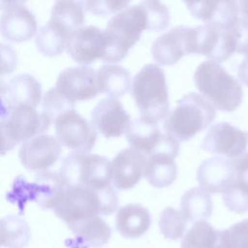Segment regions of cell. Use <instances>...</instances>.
Listing matches in <instances>:
<instances>
[{
	"mask_svg": "<svg viewBox=\"0 0 248 248\" xmlns=\"http://www.w3.org/2000/svg\"><path fill=\"white\" fill-rule=\"evenodd\" d=\"M118 195L113 186L95 189L82 185H66L55 215L67 226L100 215H109L118 208Z\"/></svg>",
	"mask_w": 248,
	"mask_h": 248,
	"instance_id": "cell-1",
	"label": "cell"
},
{
	"mask_svg": "<svg viewBox=\"0 0 248 248\" xmlns=\"http://www.w3.org/2000/svg\"><path fill=\"white\" fill-rule=\"evenodd\" d=\"M144 30H149V20L142 2L117 13L104 30L106 44L101 60L110 64L123 60Z\"/></svg>",
	"mask_w": 248,
	"mask_h": 248,
	"instance_id": "cell-2",
	"label": "cell"
},
{
	"mask_svg": "<svg viewBox=\"0 0 248 248\" xmlns=\"http://www.w3.org/2000/svg\"><path fill=\"white\" fill-rule=\"evenodd\" d=\"M194 81L204 99L219 110L234 111L242 102L243 90L239 81L217 62H202L195 71Z\"/></svg>",
	"mask_w": 248,
	"mask_h": 248,
	"instance_id": "cell-3",
	"label": "cell"
},
{
	"mask_svg": "<svg viewBox=\"0 0 248 248\" xmlns=\"http://www.w3.org/2000/svg\"><path fill=\"white\" fill-rule=\"evenodd\" d=\"M215 118V108L202 95L189 92L167 114L163 128L167 134L183 142L204 130Z\"/></svg>",
	"mask_w": 248,
	"mask_h": 248,
	"instance_id": "cell-4",
	"label": "cell"
},
{
	"mask_svg": "<svg viewBox=\"0 0 248 248\" xmlns=\"http://www.w3.org/2000/svg\"><path fill=\"white\" fill-rule=\"evenodd\" d=\"M132 97L140 117L157 123L169 111V92L166 75L157 64L144 65L132 82Z\"/></svg>",
	"mask_w": 248,
	"mask_h": 248,
	"instance_id": "cell-5",
	"label": "cell"
},
{
	"mask_svg": "<svg viewBox=\"0 0 248 248\" xmlns=\"http://www.w3.org/2000/svg\"><path fill=\"white\" fill-rule=\"evenodd\" d=\"M58 173L66 185L95 189L112 186L110 161L98 154L72 152L63 159Z\"/></svg>",
	"mask_w": 248,
	"mask_h": 248,
	"instance_id": "cell-6",
	"label": "cell"
},
{
	"mask_svg": "<svg viewBox=\"0 0 248 248\" xmlns=\"http://www.w3.org/2000/svg\"><path fill=\"white\" fill-rule=\"evenodd\" d=\"M187 54H202L214 62H224L235 52L234 36L231 28L210 23L187 27Z\"/></svg>",
	"mask_w": 248,
	"mask_h": 248,
	"instance_id": "cell-7",
	"label": "cell"
},
{
	"mask_svg": "<svg viewBox=\"0 0 248 248\" xmlns=\"http://www.w3.org/2000/svg\"><path fill=\"white\" fill-rule=\"evenodd\" d=\"M202 148L228 159L236 170H248V132L229 122L214 124L204 136Z\"/></svg>",
	"mask_w": 248,
	"mask_h": 248,
	"instance_id": "cell-8",
	"label": "cell"
},
{
	"mask_svg": "<svg viewBox=\"0 0 248 248\" xmlns=\"http://www.w3.org/2000/svg\"><path fill=\"white\" fill-rule=\"evenodd\" d=\"M125 135L130 148L144 157L154 153H167L174 158L178 155V140L167 133H162L156 123L142 117L130 122Z\"/></svg>",
	"mask_w": 248,
	"mask_h": 248,
	"instance_id": "cell-9",
	"label": "cell"
},
{
	"mask_svg": "<svg viewBox=\"0 0 248 248\" xmlns=\"http://www.w3.org/2000/svg\"><path fill=\"white\" fill-rule=\"evenodd\" d=\"M54 128L60 144L78 153H89L97 140V130L75 108L66 110L55 118Z\"/></svg>",
	"mask_w": 248,
	"mask_h": 248,
	"instance_id": "cell-10",
	"label": "cell"
},
{
	"mask_svg": "<svg viewBox=\"0 0 248 248\" xmlns=\"http://www.w3.org/2000/svg\"><path fill=\"white\" fill-rule=\"evenodd\" d=\"M0 16V33L4 39L13 43L30 40L38 30L34 14L23 2H4Z\"/></svg>",
	"mask_w": 248,
	"mask_h": 248,
	"instance_id": "cell-11",
	"label": "cell"
},
{
	"mask_svg": "<svg viewBox=\"0 0 248 248\" xmlns=\"http://www.w3.org/2000/svg\"><path fill=\"white\" fill-rule=\"evenodd\" d=\"M61 144L56 137L41 134L24 141L18 151L22 166L33 171H46L61 155Z\"/></svg>",
	"mask_w": 248,
	"mask_h": 248,
	"instance_id": "cell-12",
	"label": "cell"
},
{
	"mask_svg": "<svg viewBox=\"0 0 248 248\" xmlns=\"http://www.w3.org/2000/svg\"><path fill=\"white\" fill-rule=\"evenodd\" d=\"M55 88L73 104L91 100L99 94L96 72L87 66L70 67L63 70L58 76Z\"/></svg>",
	"mask_w": 248,
	"mask_h": 248,
	"instance_id": "cell-13",
	"label": "cell"
},
{
	"mask_svg": "<svg viewBox=\"0 0 248 248\" xmlns=\"http://www.w3.org/2000/svg\"><path fill=\"white\" fill-rule=\"evenodd\" d=\"M15 181L16 188L23 190V201L31 200L44 208H54L58 203L65 188V183L59 173L42 171L34 177L33 182L28 183L24 178L17 177Z\"/></svg>",
	"mask_w": 248,
	"mask_h": 248,
	"instance_id": "cell-14",
	"label": "cell"
},
{
	"mask_svg": "<svg viewBox=\"0 0 248 248\" xmlns=\"http://www.w3.org/2000/svg\"><path fill=\"white\" fill-rule=\"evenodd\" d=\"M105 31L97 26L86 25L75 31L68 39V54L82 66L102 59L105 50Z\"/></svg>",
	"mask_w": 248,
	"mask_h": 248,
	"instance_id": "cell-15",
	"label": "cell"
},
{
	"mask_svg": "<svg viewBox=\"0 0 248 248\" xmlns=\"http://www.w3.org/2000/svg\"><path fill=\"white\" fill-rule=\"evenodd\" d=\"M91 117L96 130L107 139L123 135L131 122L130 114L114 98L102 99L93 108Z\"/></svg>",
	"mask_w": 248,
	"mask_h": 248,
	"instance_id": "cell-16",
	"label": "cell"
},
{
	"mask_svg": "<svg viewBox=\"0 0 248 248\" xmlns=\"http://www.w3.org/2000/svg\"><path fill=\"white\" fill-rule=\"evenodd\" d=\"M51 119L43 111L39 112L35 108L18 105L11 108L8 117V127L16 142L31 140L46 131Z\"/></svg>",
	"mask_w": 248,
	"mask_h": 248,
	"instance_id": "cell-17",
	"label": "cell"
},
{
	"mask_svg": "<svg viewBox=\"0 0 248 248\" xmlns=\"http://www.w3.org/2000/svg\"><path fill=\"white\" fill-rule=\"evenodd\" d=\"M145 157L132 148L118 152L110 161L111 181L118 190H128L136 186L143 175Z\"/></svg>",
	"mask_w": 248,
	"mask_h": 248,
	"instance_id": "cell-18",
	"label": "cell"
},
{
	"mask_svg": "<svg viewBox=\"0 0 248 248\" xmlns=\"http://www.w3.org/2000/svg\"><path fill=\"white\" fill-rule=\"evenodd\" d=\"M236 175L234 165L222 156L204 160L198 168L197 180L208 194L223 193Z\"/></svg>",
	"mask_w": 248,
	"mask_h": 248,
	"instance_id": "cell-19",
	"label": "cell"
},
{
	"mask_svg": "<svg viewBox=\"0 0 248 248\" xmlns=\"http://www.w3.org/2000/svg\"><path fill=\"white\" fill-rule=\"evenodd\" d=\"M191 15L206 23L231 28L238 17V4L235 1L185 2Z\"/></svg>",
	"mask_w": 248,
	"mask_h": 248,
	"instance_id": "cell-20",
	"label": "cell"
},
{
	"mask_svg": "<svg viewBox=\"0 0 248 248\" xmlns=\"http://www.w3.org/2000/svg\"><path fill=\"white\" fill-rule=\"evenodd\" d=\"M187 26L178 25L159 36L151 46L153 59L162 66H171L177 63L186 50Z\"/></svg>",
	"mask_w": 248,
	"mask_h": 248,
	"instance_id": "cell-21",
	"label": "cell"
},
{
	"mask_svg": "<svg viewBox=\"0 0 248 248\" xmlns=\"http://www.w3.org/2000/svg\"><path fill=\"white\" fill-rule=\"evenodd\" d=\"M151 226L149 210L139 203H129L120 207L115 217L117 232L126 238H139Z\"/></svg>",
	"mask_w": 248,
	"mask_h": 248,
	"instance_id": "cell-22",
	"label": "cell"
},
{
	"mask_svg": "<svg viewBox=\"0 0 248 248\" xmlns=\"http://www.w3.org/2000/svg\"><path fill=\"white\" fill-rule=\"evenodd\" d=\"M5 98L10 108L25 105L36 108L42 100V85L29 74L17 75L7 83Z\"/></svg>",
	"mask_w": 248,
	"mask_h": 248,
	"instance_id": "cell-23",
	"label": "cell"
},
{
	"mask_svg": "<svg viewBox=\"0 0 248 248\" xmlns=\"http://www.w3.org/2000/svg\"><path fill=\"white\" fill-rule=\"evenodd\" d=\"M96 83L99 93L117 99L128 92L131 75L126 68L120 65L106 64L96 72Z\"/></svg>",
	"mask_w": 248,
	"mask_h": 248,
	"instance_id": "cell-24",
	"label": "cell"
},
{
	"mask_svg": "<svg viewBox=\"0 0 248 248\" xmlns=\"http://www.w3.org/2000/svg\"><path fill=\"white\" fill-rule=\"evenodd\" d=\"M143 175L155 188L171 185L177 176V165L174 157L167 153H154L145 157Z\"/></svg>",
	"mask_w": 248,
	"mask_h": 248,
	"instance_id": "cell-25",
	"label": "cell"
},
{
	"mask_svg": "<svg viewBox=\"0 0 248 248\" xmlns=\"http://www.w3.org/2000/svg\"><path fill=\"white\" fill-rule=\"evenodd\" d=\"M212 210L211 197L201 187H193L181 197L180 212L187 222L205 221L210 218Z\"/></svg>",
	"mask_w": 248,
	"mask_h": 248,
	"instance_id": "cell-26",
	"label": "cell"
},
{
	"mask_svg": "<svg viewBox=\"0 0 248 248\" xmlns=\"http://www.w3.org/2000/svg\"><path fill=\"white\" fill-rule=\"evenodd\" d=\"M49 20L64 29L70 36L83 26L85 8L82 1H56Z\"/></svg>",
	"mask_w": 248,
	"mask_h": 248,
	"instance_id": "cell-27",
	"label": "cell"
},
{
	"mask_svg": "<svg viewBox=\"0 0 248 248\" xmlns=\"http://www.w3.org/2000/svg\"><path fill=\"white\" fill-rule=\"evenodd\" d=\"M68 228L93 248L106 245L111 236L110 227L101 216L69 225Z\"/></svg>",
	"mask_w": 248,
	"mask_h": 248,
	"instance_id": "cell-28",
	"label": "cell"
},
{
	"mask_svg": "<svg viewBox=\"0 0 248 248\" xmlns=\"http://www.w3.org/2000/svg\"><path fill=\"white\" fill-rule=\"evenodd\" d=\"M30 238V228L20 217L9 215L0 219V246L23 248Z\"/></svg>",
	"mask_w": 248,
	"mask_h": 248,
	"instance_id": "cell-29",
	"label": "cell"
},
{
	"mask_svg": "<svg viewBox=\"0 0 248 248\" xmlns=\"http://www.w3.org/2000/svg\"><path fill=\"white\" fill-rule=\"evenodd\" d=\"M70 35L51 20L44 25L36 37V46L45 56L52 57L61 54L66 48Z\"/></svg>",
	"mask_w": 248,
	"mask_h": 248,
	"instance_id": "cell-30",
	"label": "cell"
},
{
	"mask_svg": "<svg viewBox=\"0 0 248 248\" xmlns=\"http://www.w3.org/2000/svg\"><path fill=\"white\" fill-rule=\"evenodd\" d=\"M222 198L230 211L237 214L248 212V170H236L233 181L224 190Z\"/></svg>",
	"mask_w": 248,
	"mask_h": 248,
	"instance_id": "cell-31",
	"label": "cell"
},
{
	"mask_svg": "<svg viewBox=\"0 0 248 248\" xmlns=\"http://www.w3.org/2000/svg\"><path fill=\"white\" fill-rule=\"evenodd\" d=\"M219 231L206 221H199L183 236L181 248H215Z\"/></svg>",
	"mask_w": 248,
	"mask_h": 248,
	"instance_id": "cell-32",
	"label": "cell"
},
{
	"mask_svg": "<svg viewBox=\"0 0 248 248\" xmlns=\"http://www.w3.org/2000/svg\"><path fill=\"white\" fill-rule=\"evenodd\" d=\"M187 221L182 213L171 207H166L160 214L159 228L162 234L170 240H177L183 236L186 231Z\"/></svg>",
	"mask_w": 248,
	"mask_h": 248,
	"instance_id": "cell-33",
	"label": "cell"
},
{
	"mask_svg": "<svg viewBox=\"0 0 248 248\" xmlns=\"http://www.w3.org/2000/svg\"><path fill=\"white\" fill-rule=\"evenodd\" d=\"M215 248H248V219L219 231Z\"/></svg>",
	"mask_w": 248,
	"mask_h": 248,
	"instance_id": "cell-34",
	"label": "cell"
},
{
	"mask_svg": "<svg viewBox=\"0 0 248 248\" xmlns=\"http://www.w3.org/2000/svg\"><path fill=\"white\" fill-rule=\"evenodd\" d=\"M75 104L67 100L55 87L50 88L46 92L43 98V112L48 116L51 121L65 112L66 110L74 108Z\"/></svg>",
	"mask_w": 248,
	"mask_h": 248,
	"instance_id": "cell-35",
	"label": "cell"
},
{
	"mask_svg": "<svg viewBox=\"0 0 248 248\" xmlns=\"http://www.w3.org/2000/svg\"><path fill=\"white\" fill-rule=\"evenodd\" d=\"M148 20H149V30L150 31H162L165 30L170 22V14L169 8L160 1L147 0L142 1Z\"/></svg>",
	"mask_w": 248,
	"mask_h": 248,
	"instance_id": "cell-36",
	"label": "cell"
},
{
	"mask_svg": "<svg viewBox=\"0 0 248 248\" xmlns=\"http://www.w3.org/2000/svg\"><path fill=\"white\" fill-rule=\"evenodd\" d=\"M85 11L97 16H108L110 14L119 13L124 10L130 3V1H112V0H101V1H82Z\"/></svg>",
	"mask_w": 248,
	"mask_h": 248,
	"instance_id": "cell-37",
	"label": "cell"
},
{
	"mask_svg": "<svg viewBox=\"0 0 248 248\" xmlns=\"http://www.w3.org/2000/svg\"><path fill=\"white\" fill-rule=\"evenodd\" d=\"M232 30L235 41V52L245 55V58L248 59V21L239 18L232 26Z\"/></svg>",
	"mask_w": 248,
	"mask_h": 248,
	"instance_id": "cell-38",
	"label": "cell"
},
{
	"mask_svg": "<svg viewBox=\"0 0 248 248\" xmlns=\"http://www.w3.org/2000/svg\"><path fill=\"white\" fill-rule=\"evenodd\" d=\"M16 63L17 58L15 49L10 45L0 43V78L13 73Z\"/></svg>",
	"mask_w": 248,
	"mask_h": 248,
	"instance_id": "cell-39",
	"label": "cell"
},
{
	"mask_svg": "<svg viewBox=\"0 0 248 248\" xmlns=\"http://www.w3.org/2000/svg\"><path fill=\"white\" fill-rule=\"evenodd\" d=\"M17 144L8 127L7 121L0 120V156L5 155Z\"/></svg>",
	"mask_w": 248,
	"mask_h": 248,
	"instance_id": "cell-40",
	"label": "cell"
},
{
	"mask_svg": "<svg viewBox=\"0 0 248 248\" xmlns=\"http://www.w3.org/2000/svg\"><path fill=\"white\" fill-rule=\"evenodd\" d=\"M237 76L240 79V81L248 86V59L244 58L241 63L238 65L237 69Z\"/></svg>",
	"mask_w": 248,
	"mask_h": 248,
	"instance_id": "cell-41",
	"label": "cell"
},
{
	"mask_svg": "<svg viewBox=\"0 0 248 248\" xmlns=\"http://www.w3.org/2000/svg\"><path fill=\"white\" fill-rule=\"evenodd\" d=\"M239 5L238 10L242 16V19L248 21V1L247 0H242L237 3Z\"/></svg>",
	"mask_w": 248,
	"mask_h": 248,
	"instance_id": "cell-42",
	"label": "cell"
},
{
	"mask_svg": "<svg viewBox=\"0 0 248 248\" xmlns=\"http://www.w3.org/2000/svg\"><path fill=\"white\" fill-rule=\"evenodd\" d=\"M6 88H7V83L5 82L3 78H0V95L5 94Z\"/></svg>",
	"mask_w": 248,
	"mask_h": 248,
	"instance_id": "cell-43",
	"label": "cell"
}]
</instances>
